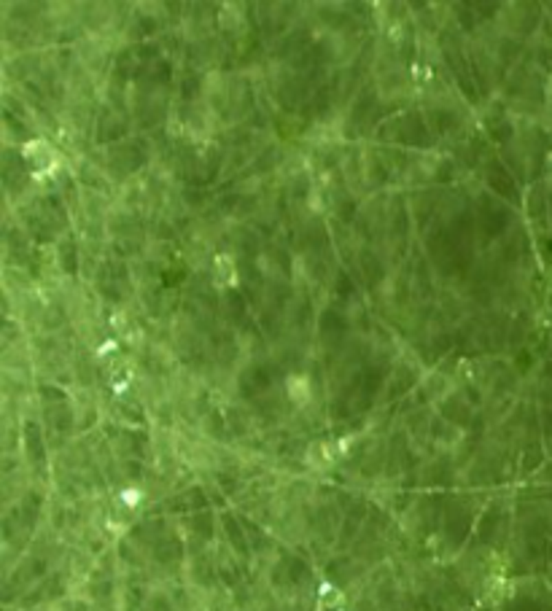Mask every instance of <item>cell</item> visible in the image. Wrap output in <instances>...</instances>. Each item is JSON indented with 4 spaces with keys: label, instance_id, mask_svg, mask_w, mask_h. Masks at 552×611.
<instances>
[{
    "label": "cell",
    "instance_id": "cell-4",
    "mask_svg": "<svg viewBox=\"0 0 552 611\" xmlns=\"http://www.w3.org/2000/svg\"><path fill=\"white\" fill-rule=\"evenodd\" d=\"M286 393H289V399H291L296 407H305V404L310 401V396H313L310 380L302 377V375H291V377L286 380Z\"/></svg>",
    "mask_w": 552,
    "mask_h": 611
},
{
    "label": "cell",
    "instance_id": "cell-6",
    "mask_svg": "<svg viewBox=\"0 0 552 611\" xmlns=\"http://www.w3.org/2000/svg\"><path fill=\"white\" fill-rule=\"evenodd\" d=\"M130 377H132V366L127 361H116V364L111 366V380H113V388H116V390H124Z\"/></svg>",
    "mask_w": 552,
    "mask_h": 611
},
{
    "label": "cell",
    "instance_id": "cell-3",
    "mask_svg": "<svg viewBox=\"0 0 552 611\" xmlns=\"http://www.w3.org/2000/svg\"><path fill=\"white\" fill-rule=\"evenodd\" d=\"M240 283V275H237V264L229 254H219L213 258V286L221 291L234 289Z\"/></svg>",
    "mask_w": 552,
    "mask_h": 611
},
{
    "label": "cell",
    "instance_id": "cell-5",
    "mask_svg": "<svg viewBox=\"0 0 552 611\" xmlns=\"http://www.w3.org/2000/svg\"><path fill=\"white\" fill-rule=\"evenodd\" d=\"M345 606V595H342V590L340 587H334V584H321V590H318V609L324 611H342Z\"/></svg>",
    "mask_w": 552,
    "mask_h": 611
},
{
    "label": "cell",
    "instance_id": "cell-8",
    "mask_svg": "<svg viewBox=\"0 0 552 611\" xmlns=\"http://www.w3.org/2000/svg\"><path fill=\"white\" fill-rule=\"evenodd\" d=\"M113 351H116V342H113V340H108V342H102V345H100L98 355H100V358H102V355L113 353Z\"/></svg>",
    "mask_w": 552,
    "mask_h": 611
},
{
    "label": "cell",
    "instance_id": "cell-7",
    "mask_svg": "<svg viewBox=\"0 0 552 611\" xmlns=\"http://www.w3.org/2000/svg\"><path fill=\"white\" fill-rule=\"evenodd\" d=\"M119 504L124 507V509H137L140 504H143V490L140 487H124L122 493H119Z\"/></svg>",
    "mask_w": 552,
    "mask_h": 611
},
{
    "label": "cell",
    "instance_id": "cell-1",
    "mask_svg": "<svg viewBox=\"0 0 552 611\" xmlns=\"http://www.w3.org/2000/svg\"><path fill=\"white\" fill-rule=\"evenodd\" d=\"M22 157H25V162L35 170L38 178L54 173L57 164H60L57 148H54L52 143H46V140H30V143H25V146H22Z\"/></svg>",
    "mask_w": 552,
    "mask_h": 611
},
{
    "label": "cell",
    "instance_id": "cell-2",
    "mask_svg": "<svg viewBox=\"0 0 552 611\" xmlns=\"http://www.w3.org/2000/svg\"><path fill=\"white\" fill-rule=\"evenodd\" d=\"M348 445H351V439H340V442H313V445L307 447V463H310L313 469H329V466H334V463L345 455Z\"/></svg>",
    "mask_w": 552,
    "mask_h": 611
}]
</instances>
